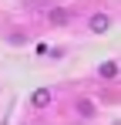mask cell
<instances>
[{"label":"cell","instance_id":"1","mask_svg":"<svg viewBox=\"0 0 121 125\" xmlns=\"http://www.w3.org/2000/svg\"><path fill=\"white\" fill-rule=\"evenodd\" d=\"M30 105H34V108H44V105H51V88H37V91L30 95Z\"/></svg>","mask_w":121,"mask_h":125},{"label":"cell","instance_id":"5","mask_svg":"<svg viewBox=\"0 0 121 125\" xmlns=\"http://www.w3.org/2000/svg\"><path fill=\"white\" fill-rule=\"evenodd\" d=\"M78 112L84 115V118H91V115H94V105H91V102H84V98H81V102H78Z\"/></svg>","mask_w":121,"mask_h":125},{"label":"cell","instance_id":"2","mask_svg":"<svg viewBox=\"0 0 121 125\" xmlns=\"http://www.w3.org/2000/svg\"><path fill=\"white\" fill-rule=\"evenodd\" d=\"M108 24H111V21H108V14H94V17H91V31H98V34H101V31H108Z\"/></svg>","mask_w":121,"mask_h":125},{"label":"cell","instance_id":"4","mask_svg":"<svg viewBox=\"0 0 121 125\" xmlns=\"http://www.w3.org/2000/svg\"><path fill=\"white\" fill-rule=\"evenodd\" d=\"M67 21H71L67 10H51V24H67Z\"/></svg>","mask_w":121,"mask_h":125},{"label":"cell","instance_id":"3","mask_svg":"<svg viewBox=\"0 0 121 125\" xmlns=\"http://www.w3.org/2000/svg\"><path fill=\"white\" fill-rule=\"evenodd\" d=\"M98 74H101V78H114V74H118V64H114V61H104L98 68Z\"/></svg>","mask_w":121,"mask_h":125}]
</instances>
